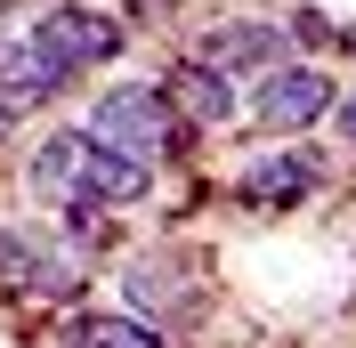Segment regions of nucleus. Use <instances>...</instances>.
<instances>
[{
  "instance_id": "nucleus-1",
  "label": "nucleus",
  "mask_w": 356,
  "mask_h": 348,
  "mask_svg": "<svg viewBox=\"0 0 356 348\" xmlns=\"http://www.w3.org/2000/svg\"><path fill=\"white\" fill-rule=\"evenodd\" d=\"M81 130L97 138V146L146 162V171H178V162H195V130L170 113V97H162L154 73H113L106 89H89Z\"/></svg>"
},
{
  "instance_id": "nucleus-2",
  "label": "nucleus",
  "mask_w": 356,
  "mask_h": 348,
  "mask_svg": "<svg viewBox=\"0 0 356 348\" xmlns=\"http://www.w3.org/2000/svg\"><path fill=\"white\" fill-rule=\"evenodd\" d=\"M113 292H122V316L146 332H162V340H186V332L202 324V308H211V276H202V260H186V251H170V243H146V251H130V260L113 267Z\"/></svg>"
},
{
  "instance_id": "nucleus-3",
  "label": "nucleus",
  "mask_w": 356,
  "mask_h": 348,
  "mask_svg": "<svg viewBox=\"0 0 356 348\" xmlns=\"http://www.w3.org/2000/svg\"><path fill=\"white\" fill-rule=\"evenodd\" d=\"M89 267L73 260L49 219H0V292L33 308H81L89 300Z\"/></svg>"
},
{
  "instance_id": "nucleus-4",
  "label": "nucleus",
  "mask_w": 356,
  "mask_h": 348,
  "mask_svg": "<svg viewBox=\"0 0 356 348\" xmlns=\"http://www.w3.org/2000/svg\"><path fill=\"white\" fill-rule=\"evenodd\" d=\"M332 97H340V73L316 65V57H284L275 73L243 89V122L267 138V146H291V138H316L332 122Z\"/></svg>"
},
{
  "instance_id": "nucleus-5",
  "label": "nucleus",
  "mask_w": 356,
  "mask_h": 348,
  "mask_svg": "<svg viewBox=\"0 0 356 348\" xmlns=\"http://www.w3.org/2000/svg\"><path fill=\"white\" fill-rule=\"evenodd\" d=\"M24 33L57 57V65L73 73V81H89V73H113L122 57H130V24L113 17L106 0H41L33 17H24Z\"/></svg>"
},
{
  "instance_id": "nucleus-6",
  "label": "nucleus",
  "mask_w": 356,
  "mask_h": 348,
  "mask_svg": "<svg viewBox=\"0 0 356 348\" xmlns=\"http://www.w3.org/2000/svg\"><path fill=\"white\" fill-rule=\"evenodd\" d=\"M332 187V154L316 146V138H291V146H259L243 154L235 171H227V203H243V211H300Z\"/></svg>"
},
{
  "instance_id": "nucleus-7",
  "label": "nucleus",
  "mask_w": 356,
  "mask_h": 348,
  "mask_svg": "<svg viewBox=\"0 0 356 348\" xmlns=\"http://www.w3.org/2000/svg\"><path fill=\"white\" fill-rule=\"evenodd\" d=\"M186 57L195 65H219V73H235V81H259V73H275L291 57V33H284V17H259V8H219V17H202V24H186Z\"/></svg>"
},
{
  "instance_id": "nucleus-8",
  "label": "nucleus",
  "mask_w": 356,
  "mask_h": 348,
  "mask_svg": "<svg viewBox=\"0 0 356 348\" xmlns=\"http://www.w3.org/2000/svg\"><path fill=\"white\" fill-rule=\"evenodd\" d=\"M89 154H97V146H89V130H81V122H57V130L24 138V154H17V187H24V203H33V211H49V219L81 211Z\"/></svg>"
},
{
  "instance_id": "nucleus-9",
  "label": "nucleus",
  "mask_w": 356,
  "mask_h": 348,
  "mask_svg": "<svg viewBox=\"0 0 356 348\" xmlns=\"http://www.w3.org/2000/svg\"><path fill=\"white\" fill-rule=\"evenodd\" d=\"M162 97H170V113L186 122L195 138H219V130H243V81L219 65H195L186 49H170V65L154 73Z\"/></svg>"
},
{
  "instance_id": "nucleus-10",
  "label": "nucleus",
  "mask_w": 356,
  "mask_h": 348,
  "mask_svg": "<svg viewBox=\"0 0 356 348\" xmlns=\"http://www.w3.org/2000/svg\"><path fill=\"white\" fill-rule=\"evenodd\" d=\"M73 89H81V81H73V73L57 65L24 24H17V33H0V106L17 113V122H24V113H41V106H57V97H73Z\"/></svg>"
},
{
  "instance_id": "nucleus-11",
  "label": "nucleus",
  "mask_w": 356,
  "mask_h": 348,
  "mask_svg": "<svg viewBox=\"0 0 356 348\" xmlns=\"http://www.w3.org/2000/svg\"><path fill=\"white\" fill-rule=\"evenodd\" d=\"M89 146H97V138H89ZM154 195H162V171H146V162H130V154H113V146H97V154H89L81 211L122 219V211H138V203H154Z\"/></svg>"
},
{
  "instance_id": "nucleus-12",
  "label": "nucleus",
  "mask_w": 356,
  "mask_h": 348,
  "mask_svg": "<svg viewBox=\"0 0 356 348\" xmlns=\"http://www.w3.org/2000/svg\"><path fill=\"white\" fill-rule=\"evenodd\" d=\"M57 348H170L162 340V332H146V324H130V316H122V308H73V324H65V340Z\"/></svg>"
},
{
  "instance_id": "nucleus-13",
  "label": "nucleus",
  "mask_w": 356,
  "mask_h": 348,
  "mask_svg": "<svg viewBox=\"0 0 356 348\" xmlns=\"http://www.w3.org/2000/svg\"><path fill=\"white\" fill-rule=\"evenodd\" d=\"M106 8L130 24V33H138V24H178V17H186V0H106Z\"/></svg>"
},
{
  "instance_id": "nucleus-14",
  "label": "nucleus",
  "mask_w": 356,
  "mask_h": 348,
  "mask_svg": "<svg viewBox=\"0 0 356 348\" xmlns=\"http://www.w3.org/2000/svg\"><path fill=\"white\" fill-rule=\"evenodd\" d=\"M324 130L340 138V154H356V73L340 81V97H332V122H324Z\"/></svg>"
},
{
  "instance_id": "nucleus-15",
  "label": "nucleus",
  "mask_w": 356,
  "mask_h": 348,
  "mask_svg": "<svg viewBox=\"0 0 356 348\" xmlns=\"http://www.w3.org/2000/svg\"><path fill=\"white\" fill-rule=\"evenodd\" d=\"M24 130V122H17V113H8V106H0V146H8V138H17Z\"/></svg>"
}]
</instances>
